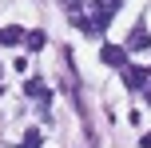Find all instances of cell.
Here are the masks:
<instances>
[{"label": "cell", "mask_w": 151, "mask_h": 148, "mask_svg": "<svg viewBox=\"0 0 151 148\" xmlns=\"http://www.w3.org/2000/svg\"><path fill=\"white\" fill-rule=\"evenodd\" d=\"M147 76H151V72H147Z\"/></svg>", "instance_id": "9c48e42d"}, {"label": "cell", "mask_w": 151, "mask_h": 148, "mask_svg": "<svg viewBox=\"0 0 151 148\" xmlns=\"http://www.w3.org/2000/svg\"><path fill=\"white\" fill-rule=\"evenodd\" d=\"M99 60H104L107 68H123V64H127V48H119V44H104V48H99Z\"/></svg>", "instance_id": "3957f363"}, {"label": "cell", "mask_w": 151, "mask_h": 148, "mask_svg": "<svg viewBox=\"0 0 151 148\" xmlns=\"http://www.w3.org/2000/svg\"><path fill=\"white\" fill-rule=\"evenodd\" d=\"M44 28H32V32H24V44H28V48H44Z\"/></svg>", "instance_id": "8992f818"}, {"label": "cell", "mask_w": 151, "mask_h": 148, "mask_svg": "<svg viewBox=\"0 0 151 148\" xmlns=\"http://www.w3.org/2000/svg\"><path fill=\"white\" fill-rule=\"evenodd\" d=\"M44 144V132H40V128H28V132H24V148H40Z\"/></svg>", "instance_id": "52a82bcc"}, {"label": "cell", "mask_w": 151, "mask_h": 148, "mask_svg": "<svg viewBox=\"0 0 151 148\" xmlns=\"http://www.w3.org/2000/svg\"><path fill=\"white\" fill-rule=\"evenodd\" d=\"M119 72H123V84H127L131 92H143V88H147V72H143V68H135V64H123Z\"/></svg>", "instance_id": "277c9868"}, {"label": "cell", "mask_w": 151, "mask_h": 148, "mask_svg": "<svg viewBox=\"0 0 151 148\" xmlns=\"http://www.w3.org/2000/svg\"><path fill=\"white\" fill-rule=\"evenodd\" d=\"M147 100H151V92H147Z\"/></svg>", "instance_id": "ba28073f"}, {"label": "cell", "mask_w": 151, "mask_h": 148, "mask_svg": "<svg viewBox=\"0 0 151 148\" xmlns=\"http://www.w3.org/2000/svg\"><path fill=\"white\" fill-rule=\"evenodd\" d=\"M123 48H127V52H147V48H151V32H147V24H143V20H139L135 28L127 32V44H123Z\"/></svg>", "instance_id": "7a4b0ae2"}, {"label": "cell", "mask_w": 151, "mask_h": 148, "mask_svg": "<svg viewBox=\"0 0 151 148\" xmlns=\"http://www.w3.org/2000/svg\"><path fill=\"white\" fill-rule=\"evenodd\" d=\"M20 40H24V28H20V24H8V28H0V44H4V48H16Z\"/></svg>", "instance_id": "5b68a950"}, {"label": "cell", "mask_w": 151, "mask_h": 148, "mask_svg": "<svg viewBox=\"0 0 151 148\" xmlns=\"http://www.w3.org/2000/svg\"><path fill=\"white\" fill-rule=\"evenodd\" d=\"M91 8H96V32H104L107 24L115 20V12H119V0H91Z\"/></svg>", "instance_id": "6da1fadb"}]
</instances>
